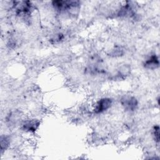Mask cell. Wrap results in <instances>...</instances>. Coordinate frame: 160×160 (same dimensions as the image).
Returning <instances> with one entry per match:
<instances>
[{
  "instance_id": "1",
  "label": "cell",
  "mask_w": 160,
  "mask_h": 160,
  "mask_svg": "<svg viewBox=\"0 0 160 160\" xmlns=\"http://www.w3.org/2000/svg\"><path fill=\"white\" fill-rule=\"evenodd\" d=\"M19 4H18V2H15L16 8V13L20 16L25 17L31 14L32 10V5L29 1H22L19 2Z\"/></svg>"
},
{
  "instance_id": "2",
  "label": "cell",
  "mask_w": 160,
  "mask_h": 160,
  "mask_svg": "<svg viewBox=\"0 0 160 160\" xmlns=\"http://www.w3.org/2000/svg\"><path fill=\"white\" fill-rule=\"evenodd\" d=\"M52 5L59 11H65L78 6L79 5V1H54L52 2Z\"/></svg>"
},
{
  "instance_id": "3",
  "label": "cell",
  "mask_w": 160,
  "mask_h": 160,
  "mask_svg": "<svg viewBox=\"0 0 160 160\" xmlns=\"http://www.w3.org/2000/svg\"><path fill=\"white\" fill-rule=\"evenodd\" d=\"M112 104V100L110 98H102L95 104L94 111L95 113H101L108 109Z\"/></svg>"
},
{
  "instance_id": "4",
  "label": "cell",
  "mask_w": 160,
  "mask_h": 160,
  "mask_svg": "<svg viewBox=\"0 0 160 160\" xmlns=\"http://www.w3.org/2000/svg\"><path fill=\"white\" fill-rule=\"evenodd\" d=\"M121 104L125 110L133 111L136 109L138 106V101L134 97L126 96L122 98Z\"/></svg>"
},
{
  "instance_id": "5",
  "label": "cell",
  "mask_w": 160,
  "mask_h": 160,
  "mask_svg": "<svg viewBox=\"0 0 160 160\" xmlns=\"http://www.w3.org/2000/svg\"><path fill=\"white\" fill-rule=\"evenodd\" d=\"M39 125V121L36 119H29L26 121L22 124L23 129L29 132L35 131Z\"/></svg>"
},
{
  "instance_id": "6",
  "label": "cell",
  "mask_w": 160,
  "mask_h": 160,
  "mask_svg": "<svg viewBox=\"0 0 160 160\" xmlns=\"http://www.w3.org/2000/svg\"><path fill=\"white\" fill-rule=\"evenodd\" d=\"M158 58L156 54H153L150 56L144 62V67L148 69H154L159 67Z\"/></svg>"
},
{
  "instance_id": "7",
  "label": "cell",
  "mask_w": 160,
  "mask_h": 160,
  "mask_svg": "<svg viewBox=\"0 0 160 160\" xmlns=\"http://www.w3.org/2000/svg\"><path fill=\"white\" fill-rule=\"evenodd\" d=\"M9 139L8 138V137L6 136H1V151L5 150L7 149V148L9 146Z\"/></svg>"
},
{
  "instance_id": "8",
  "label": "cell",
  "mask_w": 160,
  "mask_h": 160,
  "mask_svg": "<svg viewBox=\"0 0 160 160\" xmlns=\"http://www.w3.org/2000/svg\"><path fill=\"white\" fill-rule=\"evenodd\" d=\"M152 135L154 140L158 142L159 141V127L158 125L155 126L153 128Z\"/></svg>"
}]
</instances>
